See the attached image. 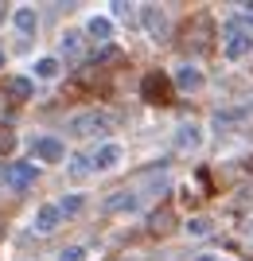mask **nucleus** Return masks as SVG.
<instances>
[{
	"label": "nucleus",
	"instance_id": "obj_13",
	"mask_svg": "<svg viewBox=\"0 0 253 261\" xmlns=\"http://www.w3.org/2000/svg\"><path fill=\"white\" fill-rule=\"evenodd\" d=\"M39 78V82H55L59 78V59H51V55H43V59H35L32 66V82Z\"/></svg>",
	"mask_w": 253,
	"mask_h": 261
},
{
	"label": "nucleus",
	"instance_id": "obj_14",
	"mask_svg": "<svg viewBox=\"0 0 253 261\" xmlns=\"http://www.w3.org/2000/svg\"><path fill=\"white\" fill-rule=\"evenodd\" d=\"M59 55H63L66 63H78L82 59V32H66L63 43H59Z\"/></svg>",
	"mask_w": 253,
	"mask_h": 261
},
{
	"label": "nucleus",
	"instance_id": "obj_21",
	"mask_svg": "<svg viewBox=\"0 0 253 261\" xmlns=\"http://www.w3.org/2000/svg\"><path fill=\"white\" fill-rule=\"evenodd\" d=\"M12 144H16V137H12V133H8V129H0V152H8Z\"/></svg>",
	"mask_w": 253,
	"mask_h": 261
},
{
	"label": "nucleus",
	"instance_id": "obj_10",
	"mask_svg": "<svg viewBox=\"0 0 253 261\" xmlns=\"http://www.w3.org/2000/svg\"><path fill=\"white\" fill-rule=\"evenodd\" d=\"M86 35H90V39H98V43H109V39H113V20H109V16H90V20H86Z\"/></svg>",
	"mask_w": 253,
	"mask_h": 261
},
{
	"label": "nucleus",
	"instance_id": "obj_9",
	"mask_svg": "<svg viewBox=\"0 0 253 261\" xmlns=\"http://www.w3.org/2000/svg\"><path fill=\"white\" fill-rule=\"evenodd\" d=\"M176 144L183 148V152H195V148H203V125H179L176 129Z\"/></svg>",
	"mask_w": 253,
	"mask_h": 261
},
{
	"label": "nucleus",
	"instance_id": "obj_17",
	"mask_svg": "<svg viewBox=\"0 0 253 261\" xmlns=\"http://www.w3.org/2000/svg\"><path fill=\"white\" fill-rule=\"evenodd\" d=\"M82 207H86V199H82V195H66V199H59V211H63V218L78 215Z\"/></svg>",
	"mask_w": 253,
	"mask_h": 261
},
{
	"label": "nucleus",
	"instance_id": "obj_2",
	"mask_svg": "<svg viewBox=\"0 0 253 261\" xmlns=\"http://www.w3.org/2000/svg\"><path fill=\"white\" fill-rule=\"evenodd\" d=\"M109 113L105 109H82V113H74L70 117V137H94V133L109 129Z\"/></svg>",
	"mask_w": 253,
	"mask_h": 261
},
{
	"label": "nucleus",
	"instance_id": "obj_15",
	"mask_svg": "<svg viewBox=\"0 0 253 261\" xmlns=\"http://www.w3.org/2000/svg\"><path fill=\"white\" fill-rule=\"evenodd\" d=\"M101 207L105 211H136V191H113Z\"/></svg>",
	"mask_w": 253,
	"mask_h": 261
},
{
	"label": "nucleus",
	"instance_id": "obj_19",
	"mask_svg": "<svg viewBox=\"0 0 253 261\" xmlns=\"http://www.w3.org/2000/svg\"><path fill=\"white\" fill-rule=\"evenodd\" d=\"M113 16H117V20H136V12H132V4H121V0H117V4H113Z\"/></svg>",
	"mask_w": 253,
	"mask_h": 261
},
{
	"label": "nucleus",
	"instance_id": "obj_4",
	"mask_svg": "<svg viewBox=\"0 0 253 261\" xmlns=\"http://www.w3.org/2000/svg\"><path fill=\"white\" fill-rule=\"evenodd\" d=\"M140 98H144V101H172V82H167V74H160V70L144 74Z\"/></svg>",
	"mask_w": 253,
	"mask_h": 261
},
{
	"label": "nucleus",
	"instance_id": "obj_8",
	"mask_svg": "<svg viewBox=\"0 0 253 261\" xmlns=\"http://www.w3.org/2000/svg\"><path fill=\"white\" fill-rule=\"evenodd\" d=\"M59 222H63V211H59V203H47V207H39V211H35V218H32V226L39 230V234H55Z\"/></svg>",
	"mask_w": 253,
	"mask_h": 261
},
{
	"label": "nucleus",
	"instance_id": "obj_3",
	"mask_svg": "<svg viewBox=\"0 0 253 261\" xmlns=\"http://www.w3.org/2000/svg\"><path fill=\"white\" fill-rule=\"evenodd\" d=\"M121 156H125V148H121L117 141L98 144V148H94V156H90V172H113V168L121 164Z\"/></svg>",
	"mask_w": 253,
	"mask_h": 261
},
{
	"label": "nucleus",
	"instance_id": "obj_18",
	"mask_svg": "<svg viewBox=\"0 0 253 261\" xmlns=\"http://www.w3.org/2000/svg\"><path fill=\"white\" fill-rule=\"evenodd\" d=\"M187 234H191V238H207V234H210V222H207V218H191V222H187Z\"/></svg>",
	"mask_w": 253,
	"mask_h": 261
},
{
	"label": "nucleus",
	"instance_id": "obj_16",
	"mask_svg": "<svg viewBox=\"0 0 253 261\" xmlns=\"http://www.w3.org/2000/svg\"><path fill=\"white\" fill-rule=\"evenodd\" d=\"M8 94H12V98H32L35 82H32V78H8Z\"/></svg>",
	"mask_w": 253,
	"mask_h": 261
},
{
	"label": "nucleus",
	"instance_id": "obj_12",
	"mask_svg": "<svg viewBox=\"0 0 253 261\" xmlns=\"http://www.w3.org/2000/svg\"><path fill=\"white\" fill-rule=\"evenodd\" d=\"M203 82H207V78H203V70H199V66H179L176 70V86L179 90H203Z\"/></svg>",
	"mask_w": 253,
	"mask_h": 261
},
{
	"label": "nucleus",
	"instance_id": "obj_11",
	"mask_svg": "<svg viewBox=\"0 0 253 261\" xmlns=\"http://www.w3.org/2000/svg\"><path fill=\"white\" fill-rule=\"evenodd\" d=\"M12 23H16L23 35H35V28H39V12L27 8V4H20V8L12 12Z\"/></svg>",
	"mask_w": 253,
	"mask_h": 261
},
{
	"label": "nucleus",
	"instance_id": "obj_5",
	"mask_svg": "<svg viewBox=\"0 0 253 261\" xmlns=\"http://www.w3.org/2000/svg\"><path fill=\"white\" fill-rule=\"evenodd\" d=\"M32 160H43V164H59L66 160V148L59 137H35L32 141Z\"/></svg>",
	"mask_w": 253,
	"mask_h": 261
},
{
	"label": "nucleus",
	"instance_id": "obj_22",
	"mask_svg": "<svg viewBox=\"0 0 253 261\" xmlns=\"http://www.w3.org/2000/svg\"><path fill=\"white\" fill-rule=\"evenodd\" d=\"M195 261H218V257H210V253H203V257H195Z\"/></svg>",
	"mask_w": 253,
	"mask_h": 261
},
{
	"label": "nucleus",
	"instance_id": "obj_7",
	"mask_svg": "<svg viewBox=\"0 0 253 261\" xmlns=\"http://www.w3.org/2000/svg\"><path fill=\"white\" fill-rule=\"evenodd\" d=\"M222 55H226L230 63H242L245 55H253V35H245V32L226 35V43H222Z\"/></svg>",
	"mask_w": 253,
	"mask_h": 261
},
{
	"label": "nucleus",
	"instance_id": "obj_6",
	"mask_svg": "<svg viewBox=\"0 0 253 261\" xmlns=\"http://www.w3.org/2000/svg\"><path fill=\"white\" fill-rule=\"evenodd\" d=\"M140 20H144V28H148V35L152 39H167V12L164 8H156V4H144L140 8Z\"/></svg>",
	"mask_w": 253,
	"mask_h": 261
},
{
	"label": "nucleus",
	"instance_id": "obj_1",
	"mask_svg": "<svg viewBox=\"0 0 253 261\" xmlns=\"http://www.w3.org/2000/svg\"><path fill=\"white\" fill-rule=\"evenodd\" d=\"M35 164L32 160H12V164H4V172H0V184L8 187V191H27V187L35 184Z\"/></svg>",
	"mask_w": 253,
	"mask_h": 261
},
{
	"label": "nucleus",
	"instance_id": "obj_23",
	"mask_svg": "<svg viewBox=\"0 0 253 261\" xmlns=\"http://www.w3.org/2000/svg\"><path fill=\"white\" fill-rule=\"evenodd\" d=\"M0 66H4V51H0Z\"/></svg>",
	"mask_w": 253,
	"mask_h": 261
},
{
	"label": "nucleus",
	"instance_id": "obj_20",
	"mask_svg": "<svg viewBox=\"0 0 253 261\" xmlns=\"http://www.w3.org/2000/svg\"><path fill=\"white\" fill-rule=\"evenodd\" d=\"M59 261H86V250H82V246H70V250L59 253Z\"/></svg>",
	"mask_w": 253,
	"mask_h": 261
}]
</instances>
